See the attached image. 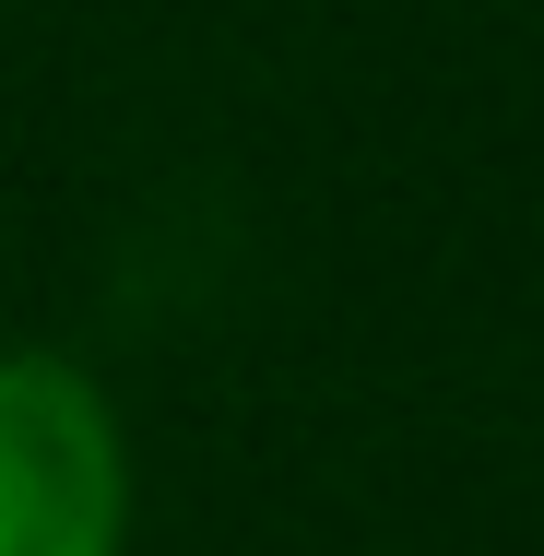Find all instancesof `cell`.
<instances>
[{
	"mask_svg": "<svg viewBox=\"0 0 544 556\" xmlns=\"http://www.w3.org/2000/svg\"><path fill=\"white\" fill-rule=\"evenodd\" d=\"M130 462L107 391L60 355H0V556H118Z\"/></svg>",
	"mask_w": 544,
	"mask_h": 556,
	"instance_id": "cell-1",
	"label": "cell"
}]
</instances>
